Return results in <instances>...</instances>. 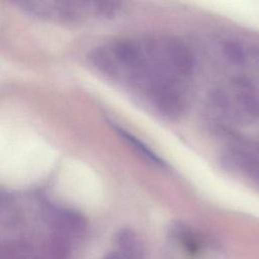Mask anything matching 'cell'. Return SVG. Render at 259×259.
I'll use <instances>...</instances> for the list:
<instances>
[{
    "mask_svg": "<svg viewBox=\"0 0 259 259\" xmlns=\"http://www.w3.org/2000/svg\"><path fill=\"white\" fill-rule=\"evenodd\" d=\"M224 51H225L227 57H229L233 62L241 63L245 59L244 51L238 44L227 42L224 47Z\"/></svg>",
    "mask_w": 259,
    "mask_h": 259,
    "instance_id": "obj_6",
    "label": "cell"
},
{
    "mask_svg": "<svg viewBox=\"0 0 259 259\" xmlns=\"http://www.w3.org/2000/svg\"><path fill=\"white\" fill-rule=\"evenodd\" d=\"M115 132L121 137V139L130 145V147L144 160L148 163L158 167V168H167V164L156 154L154 153L146 144H144L141 140H139L136 136L128 133L126 130L118 126L113 125Z\"/></svg>",
    "mask_w": 259,
    "mask_h": 259,
    "instance_id": "obj_5",
    "label": "cell"
},
{
    "mask_svg": "<svg viewBox=\"0 0 259 259\" xmlns=\"http://www.w3.org/2000/svg\"><path fill=\"white\" fill-rule=\"evenodd\" d=\"M16 5L29 15L57 23L80 22L89 16L109 17L120 9L115 1H21Z\"/></svg>",
    "mask_w": 259,
    "mask_h": 259,
    "instance_id": "obj_1",
    "label": "cell"
},
{
    "mask_svg": "<svg viewBox=\"0 0 259 259\" xmlns=\"http://www.w3.org/2000/svg\"><path fill=\"white\" fill-rule=\"evenodd\" d=\"M232 86L238 112L246 119H256L259 115V96L253 84L246 79H237Z\"/></svg>",
    "mask_w": 259,
    "mask_h": 259,
    "instance_id": "obj_3",
    "label": "cell"
},
{
    "mask_svg": "<svg viewBox=\"0 0 259 259\" xmlns=\"http://www.w3.org/2000/svg\"><path fill=\"white\" fill-rule=\"evenodd\" d=\"M168 232L170 238L188 254H199L207 245L205 237L196 229L185 223L173 222Z\"/></svg>",
    "mask_w": 259,
    "mask_h": 259,
    "instance_id": "obj_2",
    "label": "cell"
},
{
    "mask_svg": "<svg viewBox=\"0 0 259 259\" xmlns=\"http://www.w3.org/2000/svg\"><path fill=\"white\" fill-rule=\"evenodd\" d=\"M119 249V256L122 259H144L145 247L139 235L132 229H121L115 237Z\"/></svg>",
    "mask_w": 259,
    "mask_h": 259,
    "instance_id": "obj_4",
    "label": "cell"
}]
</instances>
